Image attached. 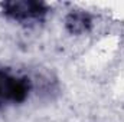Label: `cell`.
Returning a JSON list of instances; mask_svg holds the SVG:
<instances>
[{
	"label": "cell",
	"mask_w": 124,
	"mask_h": 122,
	"mask_svg": "<svg viewBox=\"0 0 124 122\" xmlns=\"http://www.w3.org/2000/svg\"><path fill=\"white\" fill-rule=\"evenodd\" d=\"M29 82L23 78H13L0 72V101L20 103L28 98Z\"/></svg>",
	"instance_id": "cell-2"
},
{
	"label": "cell",
	"mask_w": 124,
	"mask_h": 122,
	"mask_svg": "<svg viewBox=\"0 0 124 122\" xmlns=\"http://www.w3.org/2000/svg\"><path fill=\"white\" fill-rule=\"evenodd\" d=\"M3 12L15 20H31L42 17L46 13V6L40 1L13 0L3 3Z\"/></svg>",
	"instance_id": "cell-1"
},
{
	"label": "cell",
	"mask_w": 124,
	"mask_h": 122,
	"mask_svg": "<svg viewBox=\"0 0 124 122\" xmlns=\"http://www.w3.org/2000/svg\"><path fill=\"white\" fill-rule=\"evenodd\" d=\"M65 26L69 33L81 34L91 27V17L87 13H81V12L71 13V14H68V17L65 20Z\"/></svg>",
	"instance_id": "cell-3"
}]
</instances>
